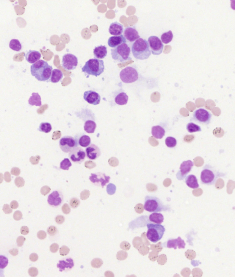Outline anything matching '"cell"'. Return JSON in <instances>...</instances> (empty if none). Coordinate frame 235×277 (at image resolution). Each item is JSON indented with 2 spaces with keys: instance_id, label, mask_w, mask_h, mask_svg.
Instances as JSON below:
<instances>
[{
  "instance_id": "obj_37",
  "label": "cell",
  "mask_w": 235,
  "mask_h": 277,
  "mask_svg": "<svg viewBox=\"0 0 235 277\" xmlns=\"http://www.w3.org/2000/svg\"><path fill=\"white\" fill-rule=\"evenodd\" d=\"M52 130L51 125L48 122H41L40 125L38 130L39 131L48 133Z\"/></svg>"
},
{
  "instance_id": "obj_27",
  "label": "cell",
  "mask_w": 235,
  "mask_h": 277,
  "mask_svg": "<svg viewBox=\"0 0 235 277\" xmlns=\"http://www.w3.org/2000/svg\"><path fill=\"white\" fill-rule=\"evenodd\" d=\"M152 136L157 139H161L165 134V130L163 127L160 125L153 126L151 129Z\"/></svg>"
},
{
  "instance_id": "obj_53",
  "label": "cell",
  "mask_w": 235,
  "mask_h": 277,
  "mask_svg": "<svg viewBox=\"0 0 235 277\" xmlns=\"http://www.w3.org/2000/svg\"><path fill=\"white\" fill-rule=\"evenodd\" d=\"M37 237L40 239V240H44L46 238V233L45 231H43V230H40V231H39L37 234Z\"/></svg>"
},
{
  "instance_id": "obj_10",
  "label": "cell",
  "mask_w": 235,
  "mask_h": 277,
  "mask_svg": "<svg viewBox=\"0 0 235 277\" xmlns=\"http://www.w3.org/2000/svg\"><path fill=\"white\" fill-rule=\"evenodd\" d=\"M59 147L62 152L69 153L78 146L74 138L70 136H65L60 140Z\"/></svg>"
},
{
  "instance_id": "obj_60",
  "label": "cell",
  "mask_w": 235,
  "mask_h": 277,
  "mask_svg": "<svg viewBox=\"0 0 235 277\" xmlns=\"http://www.w3.org/2000/svg\"><path fill=\"white\" fill-rule=\"evenodd\" d=\"M11 177H10V174L8 173H5V180L7 182H10L11 181Z\"/></svg>"
},
{
  "instance_id": "obj_38",
  "label": "cell",
  "mask_w": 235,
  "mask_h": 277,
  "mask_svg": "<svg viewBox=\"0 0 235 277\" xmlns=\"http://www.w3.org/2000/svg\"><path fill=\"white\" fill-rule=\"evenodd\" d=\"M165 142L166 146L171 148L175 147L177 145V141L173 137L169 136L166 138Z\"/></svg>"
},
{
  "instance_id": "obj_22",
  "label": "cell",
  "mask_w": 235,
  "mask_h": 277,
  "mask_svg": "<svg viewBox=\"0 0 235 277\" xmlns=\"http://www.w3.org/2000/svg\"><path fill=\"white\" fill-rule=\"evenodd\" d=\"M109 32L111 35L120 36L124 32V26L117 22L112 23L109 28Z\"/></svg>"
},
{
  "instance_id": "obj_61",
  "label": "cell",
  "mask_w": 235,
  "mask_h": 277,
  "mask_svg": "<svg viewBox=\"0 0 235 277\" xmlns=\"http://www.w3.org/2000/svg\"><path fill=\"white\" fill-rule=\"evenodd\" d=\"M20 174V171H19V170L17 169H13L12 170V174L13 175H14L15 176H18L19 174Z\"/></svg>"
},
{
  "instance_id": "obj_33",
  "label": "cell",
  "mask_w": 235,
  "mask_h": 277,
  "mask_svg": "<svg viewBox=\"0 0 235 277\" xmlns=\"http://www.w3.org/2000/svg\"><path fill=\"white\" fill-rule=\"evenodd\" d=\"M149 219L151 222L156 223L157 224H161L164 222V217L163 214L160 213H153L149 217Z\"/></svg>"
},
{
  "instance_id": "obj_44",
  "label": "cell",
  "mask_w": 235,
  "mask_h": 277,
  "mask_svg": "<svg viewBox=\"0 0 235 277\" xmlns=\"http://www.w3.org/2000/svg\"><path fill=\"white\" fill-rule=\"evenodd\" d=\"M28 273L31 277H36L38 274V270L36 267H31L29 269Z\"/></svg>"
},
{
  "instance_id": "obj_59",
  "label": "cell",
  "mask_w": 235,
  "mask_h": 277,
  "mask_svg": "<svg viewBox=\"0 0 235 277\" xmlns=\"http://www.w3.org/2000/svg\"><path fill=\"white\" fill-rule=\"evenodd\" d=\"M9 253L11 254L13 256H16L18 254V251L17 249H12L9 250Z\"/></svg>"
},
{
  "instance_id": "obj_5",
  "label": "cell",
  "mask_w": 235,
  "mask_h": 277,
  "mask_svg": "<svg viewBox=\"0 0 235 277\" xmlns=\"http://www.w3.org/2000/svg\"><path fill=\"white\" fill-rule=\"evenodd\" d=\"M167 206L164 205L163 202L154 196H147L145 197L144 209L150 213H158L168 211Z\"/></svg>"
},
{
  "instance_id": "obj_39",
  "label": "cell",
  "mask_w": 235,
  "mask_h": 277,
  "mask_svg": "<svg viewBox=\"0 0 235 277\" xmlns=\"http://www.w3.org/2000/svg\"><path fill=\"white\" fill-rule=\"evenodd\" d=\"M72 166V163L69 159L65 158L61 162L60 168L64 170H68L69 168Z\"/></svg>"
},
{
  "instance_id": "obj_2",
  "label": "cell",
  "mask_w": 235,
  "mask_h": 277,
  "mask_svg": "<svg viewBox=\"0 0 235 277\" xmlns=\"http://www.w3.org/2000/svg\"><path fill=\"white\" fill-rule=\"evenodd\" d=\"M225 174L220 172L214 166L207 164L203 167L200 179L202 184L207 185H213L219 178L225 176Z\"/></svg>"
},
{
  "instance_id": "obj_29",
  "label": "cell",
  "mask_w": 235,
  "mask_h": 277,
  "mask_svg": "<svg viewBox=\"0 0 235 277\" xmlns=\"http://www.w3.org/2000/svg\"><path fill=\"white\" fill-rule=\"evenodd\" d=\"M185 182L187 185L192 189H197L199 186L197 177L193 174L187 176L185 179Z\"/></svg>"
},
{
  "instance_id": "obj_25",
  "label": "cell",
  "mask_w": 235,
  "mask_h": 277,
  "mask_svg": "<svg viewBox=\"0 0 235 277\" xmlns=\"http://www.w3.org/2000/svg\"><path fill=\"white\" fill-rule=\"evenodd\" d=\"M73 266L74 263L71 258H68L66 260L59 261L57 264V268L59 269L60 272L65 271L66 269H71Z\"/></svg>"
},
{
  "instance_id": "obj_51",
  "label": "cell",
  "mask_w": 235,
  "mask_h": 277,
  "mask_svg": "<svg viewBox=\"0 0 235 277\" xmlns=\"http://www.w3.org/2000/svg\"><path fill=\"white\" fill-rule=\"evenodd\" d=\"M51 189L47 186H45L42 187L40 190V193L43 196H46L50 192Z\"/></svg>"
},
{
  "instance_id": "obj_13",
  "label": "cell",
  "mask_w": 235,
  "mask_h": 277,
  "mask_svg": "<svg viewBox=\"0 0 235 277\" xmlns=\"http://www.w3.org/2000/svg\"><path fill=\"white\" fill-rule=\"evenodd\" d=\"M194 163L190 160L182 162L180 166V170L176 174L177 179L180 180L185 179L191 172Z\"/></svg>"
},
{
  "instance_id": "obj_50",
  "label": "cell",
  "mask_w": 235,
  "mask_h": 277,
  "mask_svg": "<svg viewBox=\"0 0 235 277\" xmlns=\"http://www.w3.org/2000/svg\"><path fill=\"white\" fill-rule=\"evenodd\" d=\"M3 211L6 214H10L12 212V208L8 204H5L3 207Z\"/></svg>"
},
{
  "instance_id": "obj_3",
  "label": "cell",
  "mask_w": 235,
  "mask_h": 277,
  "mask_svg": "<svg viewBox=\"0 0 235 277\" xmlns=\"http://www.w3.org/2000/svg\"><path fill=\"white\" fill-rule=\"evenodd\" d=\"M131 51L134 57L141 60L148 59L152 53L148 42L142 38L139 39L133 43Z\"/></svg>"
},
{
  "instance_id": "obj_52",
  "label": "cell",
  "mask_w": 235,
  "mask_h": 277,
  "mask_svg": "<svg viewBox=\"0 0 235 277\" xmlns=\"http://www.w3.org/2000/svg\"><path fill=\"white\" fill-rule=\"evenodd\" d=\"M25 240H26V239L23 236H19L17 239V243L18 246V247L22 246Z\"/></svg>"
},
{
  "instance_id": "obj_15",
  "label": "cell",
  "mask_w": 235,
  "mask_h": 277,
  "mask_svg": "<svg viewBox=\"0 0 235 277\" xmlns=\"http://www.w3.org/2000/svg\"><path fill=\"white\" fill-rule=\"evenodd\" d=\"M68 156L73 163L81 164L85 159L86 153L82 148L77 147L69 152Z\"/></svg>"
},
{
  "instance_id": "obj_49",
  "label": "cell",
  "mask_w": 235,
  "mask_h": 277,
  "mask_svg": "<svg viewBox=\"0 0 235 277\" xmlns=\"http://www.w3.org/2000/svg\"><path fill=\"white\" fill-rule=\"evenodd\" d=\"M62 210L65 214H68L70 213L71 209L67 203H65L62 207Z\"/></svg>"
},
{
  "instance_id": "obj_55",
  "label": "cell",
  "mask_w": 235,
  "mask_h": 277,
  "mask_svg": "<svg viewBox=\"0 0 235 277\" xmlns=\"http://www.w3.org/2000/svg\"><path fill=\"white\" fill-rule=\"evenodd\" d=\"M65 218L62 215H58L55 218V221L58 224H62L63 222H65Z\"/></svg>"
},
{
  "instance_id": "obj_20",
  "label": "cell",
  "mask_w": 235,
  "mask_h": 277,
  "mask_svg": "<svg viewBox=\"0 0 235 277\" xmlns=\"http://www.w3.org/2000/svg\"><path fill=\"white\" fill-rule=\"evenodd\" d=\"M126 40L124 35L114 36L110 37L108 41V45L112 48H115L123 43H126Z\"/></svg>"
},
{
  "instance_id": "obj_41",
  "label": "cell",
  "mask_w": 235,
  "mask_h": 277,
  "mask_svg": "<svg viewBox=\"0 0 235 277\" xmlns=\"http://www.w3.org/2000/svg\"><path fill=\"white\" fill-rule=\"evenodd\" d=\"M102 261L99 258H95L93 259L91 262V265L92 267L95 268H99L102 265Z\"/></svg>"
},
{
  "instance_id": "obj_26",
  "label": "cell",
  "mask_w": 235,
  "mask_h": 277,
  "mask_svg": "<svg viewBox=\"0 0 235 277\" xmlns=\"http://www.w3.org/2000/svg\"><path fill=\"white\" fill-rule=\"evenodd\" d=\"M107 48L105 45H100L95 48L94 56L97 59H104L107 55Z\"/></svg>"
},
{
  "instance_id": "obj_14",
  "label": "cell",
  "mask_w": 235,
  "mask_h": 277,
  "mask_svg": "<svg viewBox=\"0 0 235 277\" xmlns=\"http://www.w3.org/2000/svg\"><path fill=\"white\" fill-rule=\"evenodd\" d=\"M89 179L93 184L104 188L106 184L109 182L110 177L104 173H97L91 174Z\"/></svg>"
},
{
  "instance_id": "obj_58",
  "label": "cell",
  "mask_w": 235,
  "mask_h": 277,
  "mask_svg": "<svg viewBox=\"0 0 235 277\" xmlns=\"http://www.w3.org/2000/svg\"><path fill=\"white\" fill-rule=\"evenodd\" d=\"M19 205L18 202L16 201H13L10 203V207L13 209H17Z\"/></svg>"
},
{
  "instance_id": "obj_54",
  "label": "cell",
  "mask_w": 235,
  "mask_h": 277,
  "mask_svg": "<svg viewBox=\"0 0 235 277\" xmlns=\"http://www.w3.org/2000/svg\"><path fill=\"white\" fill-rule=\"evenodd\" d=\"M59 249V245L57 243H53L50 247V250L52 253H56Z\"/></svg>"
},
{
  "instance_id": "obj_18",
  "label": "cell",
  "mask_w": 235,
  "mask_h": 277,
  "mask_svg": "<svg viewBox=\"0 0 235 277\" xmlns=\"http://www.w3.org/2000/svg\"><path fill=\"white\" fill-rule=\"evenodd\" d=\"M124 36L126 40L130 42H134L140 38V36L135 27L126 28L124 30Z\"/></svg>"
},
{
  "instance_id": "obj_62",
  "label": "cell",
  "mask_w": 235,
  "mask_h": 277,
  "mask_svg": "<svg viewBox=\"0 0 235 277\" xmlns=\"http://www.w3.org/2000/svg\"><path fill=\"white\" fill-rule=\"evenodd\" d=\"M231 8H232L233 10H235V1L234 0H232V1H231Z\"/></svg>"
},
{
  "instance_id": "obj_8",
  "label": "cell",
  "mask_w": 235,
  "mask_h": 277,
  "mask_svg": "<svg viewBox=\"0 0 235 277\" xmlns=\"http://www.w3.org/2000/svg\"><path fill=\"white\" fill-rule=\"evenodd\" d=\"M212 118V114L210 111L205 109L200 108L193 112L191 121L208 125L211 122Z\"/></svg>"
},
{
  "instance_id": "obj_57",
  "label": "cell",
  "mask_w": 235,
  "mask_h": 277,
  "mask_svg": "<svg viewBox=\"0 0 235 277\" xmlns=\"http://www.w3.org/2000/svg\"><path fill=\"white\" fill-rule=\"evenodd\" d=\"M29 259L31 262H35L38 259V256L36 253H32L29 256Z\"/></svg>"
},
{
  "instance_id": "obj_7",
  "label": "cell",
  "mask_w": 235,
  "mask_h": 277,
  "mask_svg": "<svg viewBox=\"0 0 235 277\" xmlns=\"http://www.w3.org/2000/svg\"><path fill=\"white\" fill-rule=\"evenodd\" d=\"M147 238L153 243H157L161 240L165 231L164 226L160 224H147Z\"/></svg>"
},
{
  "instance_id": "obj_23",
  "label": "cell",
  "mask_w": 235,
  "mask_h": 277,
  "mask_svg": "<svg viewBox=\"0 0 235 277\" xmlns=\"http://www.w3.org/2000/svg\"><path fill=\"white\" fill-rule=\"evenodd\" d=\"M41 56V54L39 51L35 50H29L25 55L26 60L31 64H34L39 61Z\"/></svg>"
},
{
  "instance_id": "obj_34",
  "label": "cell",
  "mask_w": 235,
  "mask_h": 277,
  "mask_svg": "<svg viewBox=\"0 0 235 277\" xmlns=\"http://www.w3.org/2000/svg\"><path fill=\"white\" fill-rule=\"evenodd\" d=\"M173 38V34L172 31L169 30L168 32L164 33L161 36V40L163 43L167 44L172 41Z\"/></svg>"
},
{
  "instance_id": "obj_19",
  "label": "cell",
  "mask_w": 235,
  "mask_h": 277,
  "mask_svg": "<svg viewBox=\"0 0 235 277\" xmlns=\"http://www.w3.org/2000/svg\"><path fill=\"white\" fill-rule=\"evenodd\" d=\"M86 155L88 158L92 160L97 159L101 155L99 148L95 144H91L85 149Z\"/></svg>"
},
{
  "instance_id": "obj_35",
  "label": "cell",
  "mask_w": 235,
  "mask_h": 277,
  "mask_svg": "<svg viewBox=\"0 0 235 277\" xmlns=\"http://www.w3.org/2000/svg\"><path fill=\"white\" fill-rule=\"evenodd\" d=\"M187 130L190 133L202 131L201 127L192 122H189L187 124Z\"/></svg>"
},
{
  "instance_id": "obj_4",
  "label": "cell",
  "mask_w": 235,
  "mask_h": 277,
  "mask_svg": "<svg viewBox=\"0 0 235 277\" xmlns=\"http://www.w3.org/2000/svg\"><path fill=\"white\" fill-rule=\"evenodd\" d=\"M104 61L97 58H92L85 62L82 68V71L89 75L98 77L104 71Z\"/></svg>"
},
{
  "instance_id": "obj_46",
  "label": "cell",
  "mask_w": 235,
  "mask_h": 277,
  "mask_svg": "<svg viewBox=\"0 0 235 277\" xmlns=\"http://www.w3.org/2000/svg\"><path fill=\"white\" fill-rule=\"evenodd\" d=\"M90 193L89 191L88 190H84L81 192L80 194V197L82 200H85L87 199L89 197Z\"/></svg>"
},
{
  "instance_id": "obj_17",
  "label": "cell",
  "mask_w": 235,
  "mask_h": 277,
  "mask_svg": "<svg viewBox=\"0 0 235 277\" xmlns=\"http://www.w3.org/2000/svg\"><path fill=\"white\" fill-rule=\"evenodd\" d=\"M84 99L88 103L93 105H97L100 103V95L93 90H88L84 92Z\"/></svg>"
},
{
  "instance_id": "obj_32",
  "label": "cell",
  "mask_w": 235,
  "mask_h": 277,
  "mask_svg": "<svg viewBox=\"0 0 235 277\" xmlns=\"http://www.w3.org/2000/svg\"><path fill=\"white\" fill-rule=\"evenodd\" d=\"M97 127V124L94 121L87 120L84 122V129L86 132L89 134H92L94 133Z\"/></svg>"
},
{
  "instance_id": "obj_47",
  "label": "cell",
  "mask_w": 235,
  "mask_h": 277,
  "mask_svg": "<svg viewBox=\"0 0 235 277\" xmlns=\"http://www.w3.org/2000/svg\"><path fill=\"white\" fill-rule=\"evenodd\" d=\"M15 183L18 187H22L24 185V181L23 178L18 177L15 180Z\"/></svg>"
},
{
  "instance_id": "obj_12",
  "label": "cell",
  "mask_w": 235,
  "mask_h": 277,
  "mask_svg": "<svg viewBox=\"0 0 235 277\" xmlns=\"http://www.w3.org/2000/svg\"><path fill=\"white\" fill-rule=\"evenodd\" d=\"M151 51L154 55L161 54L164 49L163 42L159 37L156 36H151L148 39Z\"/></svg>"
},
{
  "instance_id": "obj_48",
  "label": "cell",
  "mask_w": 235,
  "mask_h": 277,
  "mask_svg": "<svg viewBox=\"0 0 235 277\" xmlns=\"http://www.w3.org/2000/svg\"><path fill=\"white\" fill-rule=\"evenodd\" d=\"M23 214L20 211H17L15 212L13 214V218L16 221H19L21 220L22 218Z\"/></svg>"
},
{
  "instance_id": "obj_6",
  "label": "cell",
  "mask_w": 235,
  "mask_h": 277,
  "mask_svg": "<svg viewBox=\"0 0 235 277\" xmlns=\"http://www.w3.org/2000/svg\"><path fill=\"white\" fill-rule=\"evenodd\" d=\"M131 48L126 43L111 50L112 57L117 62H124L131 59Z\"/></svg>"
},
{
  "instance_id": "obj_42",
  "label": "cell",
  "mask_w": 235,
  "mask_h": 277,
  "mask_svg": "<svg viewBox=\"0 0 235 277\" xmlns=\"http://www.w3.org/2000/svg\"><path fill=\"white\" fill-rule=\"evenodd\" d=\"M69 203L72 207L73 208H76L79 206L80 204V201L77 198H73L71 199Z\"/></svg>"
},
{
  "instance_id": "obj_1",
  "label": "cell",
  "mask_w": 235,
  "mask_h": 277,
  "mask_svg": "<svg viewBox=\"0 0 235 277\" xmlns=\"http://www.w3.org/2000/svg\"><path fill=\"white\" fill-rule=\"evenodd\" d=\"M52 67L45 61L40 60L30 67V72L33 76L40 81H47L51 77Z\"/></svg>"
},
{
  "instance_id": "obj_28",
  "label": "cell",
  "mask_w": 235,
  "mask_h": 277,
  "mask_svg": "<svg viewBox=\"0 0 235 277\" xmlns=\"http://www.w3.org/2000/svg\"><path fill=\"white\" fill-rule=\"evenodd\" d=\"M129 97L124 92H120L116 95L115 97V103L118 105H125L127 103Z\"/></svg>"
},
{
  "instance_id": "obj_30",
  "label": "cell",
  "mask_w": 235,
  "mask_h": 277,
  "mask_svg": "<svg viewBox=\"0 0 235 277\" xmlns=\"http://www.w3.org/2000/svg\"><path fill=\"white\" fill-rule=\"evenodd\" d=\"M63 76V73L60 70L54 69L52 71L50 81L53 83H57L62 79Z\"/></svg>"
},
{
  "instance_id": "obj_9",
  "label": "cell",
  "mask_w": 235,
  "mask_h": 277,
  "mask_svg": "<svg viewBox=\"0 0 235 277\" xmlns=\"http://www.w3.org/2000/svg\"><path fill=\"white\" fill-rule=\"evenodd\" d=\"M120 77L123 82L130 84L135 82L138 79V73L137 69L132 67H127L121 71Z\"/></svg>"
},
{
  "instance_id": "obj_43",
  "label": "cell",
  "mask_w": 235,
  "mask_h": 277,
  "mask_svg": "<svg viewBox=\"0 0 235 277\" xmlns=\"http://www.w3.org/2000/svg\"><path fill=\"white\" fill-rule=\"evenodd\" d=\"M69 251H70V250L69 248L65 245H63L60 248V254L62 256H65L67 255L69 253Z\"/></svg>"
},
{
  "instance_id": "obj_56",
  "label": "cell",
  "mask_w": 235,
  "mask_h": 277,
  "mask_svg": "<svg viewBox=\"0 0 235 277\" xmlns=\"http://www.w3.org/2000/svg\"><path fill=\"white\" fill-rule=\"evenodd\" d=\"M20 232H21V234H22L23 235H27L29 233V229L28 227H27V226H23V227H21Z\"/></svg>"
},
{
  "instance_id": "obj_16",
  "label": "cell",
  "mask_w": 235,
  "mask_h": 277,
  "mask_svg": "<svg viewBox=\"0 0 235 277\" xmlns=\"http://www.w3.org/2000/svg\"><path fill=\"white\" fill-rule=\"evenodd\" d=\"M186 246V243L180 237L177 239H169L168 241L162 244V246L166 248H174L176 250L177 248L179 249H184Z\"/></svg>"
},
{
  "instance_id": "obj_24",
  "label": "cell",
  "mask_w": 235,
  "mask_h": 277,
  "mask_svg": "<svg viewBox=\"0 0 235 277\" xmlns=\"http://www.w3.org/2000/svg\"><path fill=\"white\" fill-rule=\"evenodd\" d=\"M62 200L61 198L60 195L57 191H53L48 196L47 199V202L49 204L55 207L60 205L62 203Z\"/></svg>"
},
{
  "instance_id": "obj_11",
  "label": "cell",
  "mask_w": 235,
  "mask_h": 277,
  "mask_svg": "<svg viewBox=\"0 0 235 277\" xmlns=\"http://www.w3.org/2000/svg\"><path fill=\"white\" fill-rule=\"evenodd\" d=\"M78 64L77 57L71 53H67L63 55L62 58V65L67 71H71L76 69Z\"/></svg>"
},
{
  "instance_id": "obj_21",
  "label": "cell",
  "mask_w": 235,
  "mask_h": 277,
  "mask_svg": "<svg viewBox=\"0 0 235 277\" xmlns=\"http://www.w3.org/2000/svg\"><path fill=\"white\" fill-rule=\"evenodd\" d=\"M74 138L78 146H80L83 147H86L90 146L91 142L90 137L85 134L80 133L75 136Z\"/></svg>"
},
{
  "instance_id": "obj_31",
  "label": "cell",
  "mask_w": 235,
  "mask_h": 277,
  "mask_svg": "<svg viewBox=\"0 0 235 277\" xmlns=\"http://www.w3.org/2000/svg\"><path fill=\"white\" fill-rule=\"evenodd\" d=\"M29 104L31 106H41V99L40 95L38 93H33L28 100Z\"/></svg>"
},
{
  "instance_id": "obj_36",
  "label": "cell",
  "mask_w": 235,
  "mask_h": 277,
  "mask_svg": "<svg viewBox=\"0 0 235 277\" xmlns=\"http://www.w3.org/2000/svg\"><path fill=\"white\" fill-rule=\"evenodd\" d=\"M9 47L12 50L19 51L22 49V45L18 40L12 39L9 43Z\"/></svg>"
},
{
  "instance_id": "obj_40",
  "label": "cell",
  "mask_w": 235,
  "mask_h": 277,
  "mask_svg": "<svg viewBox=\"0 0 235 277\" xmlns=\"http://www.w3.org/2000/svg\"><path fill=\"white\" fill-rule=\"evenodd\" d=\"M8 260L7 258L3 256H0V267L3 269L6 267L8 265Z\"/></svg>"
},
{
  "instance_id": "obj_45",
  "label": "cell",
  "mask_w": 235,
  "mask_h": 277,
  "mask_svg": "<svg viewBox=\"0 0 235 277\" xmlns=\"http://www.w3.org/2000/svg\"><path fill=\"white\" fill-rule=\"evenodd\" d=\"M47 233L50 235L53 236V235H55L57 233V229L56 227H55V226H50L47 229Z\"/></svg>"
}]
</instances>
